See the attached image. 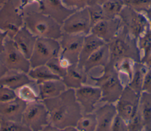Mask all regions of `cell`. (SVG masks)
<instances>
[{"instance_id": "6da1fadb", "label": "cell", "mask_w": 151, "mask_h": 131, "mask_svg": "<svg viewBox=\"0 0 151 131\" xmlns=\"http://www.w3.org/2000/svg\"><path fill=\"white\" fill-rule=\"evenodd\" d=\"M42 101L48 112L49 123L58 131L76 127L83 115L74 89H67L57 97Z\"/></svg>"}, {"instance_id": "7a4b0ae2", "label": "cell", "mask_w": 151, "mask_h": 131, "mask_svg": "<svg viewBox=\"0 0 151 131\" xmlns=\"http://www.w3.org/2000/svg\"><path fill=\"white\" fill-rule=\"evenodd\" d=\"M24 26L36 37L59 40L63 34L61 25L39 9L23 7L21 9Z\"/></svg>"}, {"instance_id": "3957f363", "label": "cell", "mask_w": 151, "mask_h": 131, "mask_svg": "<svg viewBox=\"0 0 151 131\" xmlns=\"http://www.w3.org/2000/svg\"><path fill=\"white\" fill-rule=\"evenodd\" d=\"M107 45L110 53L109 63L114 64L123 58H129L137 63L141 62L137 40L132 36L123 25Z\"/></svg>"}, {"instance_id": "277c9868", "label": "cell", "mask_w": 151, "mask_h": 131, "mask_svg": "<svg viewBox=\"0 0 151 131\" xmlns=\"http://www.w3.org/2000/svg\"><path fill=\"white\" fill-rule=\"evenodd\" d=\"M90 78L101 90V102L115 103L124 87L114 64L109 62L103 67L102 74L100 76H90Z\"/></svg>"}, {"instance_id": "5b68a950", "label": "cell", "mask_w": 151, "mask_h": 131, "mask_svg": "<svg viewBox=\"0 0 151 131\" xmlns=\"http://www.w3.org/2000/svg\"><path fill=\"white\" fill-rule=\"evenodd\" d=\"M24 25L21 9L14 0H7L0 9V30L12 39Z\"/></svg>"}, {"instance_id": "8992f818", "label": "cell", "mask_w": 151, "mask_h": 131, "mask_svg": "<svg viewBox=\"0 0 151 131\" xmlns=\"http://www.w3.org/2000/svg\"><path fill=\"white\" fill-rule=\"evenodd\" d=\"M60 45L58 40L38 37L29 58L31 68L45 65L50 60L58 57Z\"/></svg>"}, {"instance_id": "52a82bcc", "label": "cell", "mask_w": 151, "mask_h": 131, "mask_svg": "<svg viewBox=\"0 0 151 131\" xmlns=\"http://www.w3.org/2000/svg\"><path fill=\"white\" fill-rule=\"evenodd\" d=\"M0 62L8 70L28 73L31 69L29 60L18 48L12 39L6 37L4 48L0 53Z\"/></svg>"}, {"instance_id": "ba28073f", "label": "cell", "mask_w": 151, "mask_h": 131, "mask_svg": "<svg viewBox=\"0 0 151 131\" xmlns=\"http://www.w3.org/2000/svg\"><path fill=\"white\" fill-rule=\"evenodd\" d=\"M21 122L31 131H43L49 124V116L47 107L42 100L27 103L23 112Z\"/></svg>"}, {"instance_id": "9c48e42d", "label": "cell", "mask_w": 151, "mask_h": 131, "mask_svg": "<svg viewBox=\"0 0 151 131\" xmlns=\"http://www.w3.org/2000/svg\"><path fill=\"white\" fill-rule=\"evenodd\" d=\"M84 36L63 32L58 40L60 45L59 57L68 65L78 64Z\"/></svg>"}, {"instance_id": "30bf717a", "label": "cell", "mask_w": 151, "mask_h": 131, "mask_svg": "<svg viewBox=\"0 0 151 131\" xmlns=\"http://www.w3.org/2000/svg\"><path fill=\"white\" fill-rule=\"evenodd\" d=\"M119 17L129 33L137 40L150 28L149 21L145 15L129 6H124Z\"/></svg>"}, {"instance_id": "8fae6325", "label": "cell", "mask_w": 151, "mask_h": 131, "mask_svg": "<svg viewBox=\"0 0 151 131\" xmlns=\"http://www.w3.org/2000/svg\"><path fill=\"white\" fill-rule=\"evenodd\" d=\"M91 25L87 8L78 9L62 24L63 32L86 35L90 33Z\"/></svg>"}, {"instance_id": "7c38bea8", "label": "cell", "mask_w": 151, "mask_h": 131, "mask_svg": "<svg viewBox=\"0 0 151 131\" xmlns=\"http://www.w3.org/2000/svg\"><path fill=\"white\" fill-rule=\"evenodd\" d=\"M140 95L126 85L115 103L117 114L127 123L138 110Z\"/></svg>"}, {"instance_id": "4fadbf2b", "label": "cell", "mask_w": 151, "mask_h": 131, "mask_svg": "<svg viewBox=\"0 0 151 131\" xmlns=\"http://www.w3.org/2000/svg\"><path fill=\"white\" fill-rule=\"evenodd\" d=\"M75 96L80 104L83 114L93 113L96 109V104L101 99V92L96 86L83 85L74 90Z\"/></svg>"}, {"instance_id": "5bb4252c", "label": "cell", "mask_w": 151, "mask_h": 131, "mask_svg": "<svg viewBox=\"0 0 151 131\" xmlns=\"http://www.w3.org/2000/svg\"><path fill=\"white\" fill-rule=\"evenodd\" d=\"M122 26L123 24L119 16L110 19H103L91 28L90 33L108 44L117 35Z\"/></svg>"}, {"instance_id": "9a60e30c", "label": "cell", "mask_w": 151, "mask_h": 131, "mask_svg": "<svg viewBox=\"0 0 151 131\" xmlns=\"http://www.w3.org/2000/svg\"><path fill=\"white\" fill-rule=\"evenodd\" d=\"M38 6L42 13L50 16L61 25L76 11L66 7L61 0H39Z\"/></svg>"}, {"instance_id": "2e32d148", "label": "cell", "mask_w": 151, "mask_h": 131, "mask_svg": "<svg viewBox=\"0 0 151 131\" xmlns=\"http://www.w3.org/2000/svg\"><path fill=\"white\" fill-rule=\"evenodd\" d=\"M27 102L18 97L11 101L0 102V117L6 120L21 122Z\"/></svg>"}, {"instance_id": "e0dca14e", "label": "cell", "mask_w": 151, "mask_h": 131, "mask_svg": "<svg viewBox=\"0 0 151 131\" xmlns=\"http://www.w3.org/2000/svg\"><path fill=\"white\" fill-rule=\"evenodd\" d=\"M97 120L96 131H110L115 116L117 114L115 103L105 104L94 111Z\"/></svg>"}, {"instance_id": "ac0fdd59", "label": "cell", "mask_w": 151, "mask_h": 131, "mask_svg": "<svg viewBox=\"0 0 151 131\" xmlns=\"http://www.w3.org/2000/svg\"><path fill=\"white\" fill-rule=\"evenodd\" d=\"M88 74L78 64L68 66L66 74L61 78L67 89L76 90L86 84Z\"/></svg>"}, {"instance_id": "d6986e66", "label": "cell", "mask_w": 151, "mask_h": 131, "mask_svg": "<svg viewBox=\"0 0 151 131\" xmlns=\"http://www.w3.org/2000/svg\"><path fill=\"white\" fill-rule=\"evenodd\" d=\"M37 37L34 35L24 25L15 34L12 40L20 51L29 59Z\"/></svg>"}, {"instance_id": "ffe728a7", "label": "cell", "mask_w": 151, "mask_h": 131, "mask_svg": "<svg viewBox=\"0 0 151 131\" xmlns=\"http://www.w3.org/2000/svg\"><path fill=\"white\" fill-rule=\"evenodd\" d=\"M37 85L40 100L57 97L67 89L61 79L50 80Z\"/></svg>"}, {"instance_id": "44dd1931", "label": "cell", "mask_w": 151, "mask_h": 131, "mask_svg": "<svg viewBox=\"0 0 151 131\" xmlns=\"http://www.w3.org/2000/svg\"><path fill=\"white\" fill-rule=\"evenodd\" d=\"M33 81L28 73L15 70H8L0 78V85L6 86L15 91Z\"/></svg>"}, {"instance_id": "7402d4cb", "label": "cell", "mask_w": 151, "mask_h": 131, "mask_svg": "<svg viewBox=\"0 0 151 131\" xmlns=\"http://www.w3.org/2000/svg\"><path fill=\"white\" fill-rule=\"evenodd\" d=\"M110 53L107 44H105L96 50L86 60L83 68L88 74L93 69L98 67H104L109 62Z\"/></svg>"}, {"instance_id": "603a6c76", "label": "cell", "mask_w": 151, "mask_h": 131, "mask_svg": "<svg viewBox=\"0 0 151 131\" xmlns=\"http://www.w3.org/2000/svg\"><path fill=\"white\" fill-rule=\"evenodd\" d=\"M106 44L100 38L92 33L84 36L83 47L79 56L78 65L83 68L84 64L88 58L99 48Z\"/></svg>"}, {"instance_id": "cb8c5ba5", "label": "cell", "mask_w": 151, "mask_h": 131, "mask_svg": "<svg viewBox=\"0 0 151 131\" xmlns=\"http://www.w3.org/2000/svg\"><path fill=\"white\" fill-rule=\"evenodd\" d=\"M138 109L144 130H151V93L145 91L140 93Z\"/></svg>"}, {"instance_id": "d4e9b609", "label": "cell", "mask_w": 151, "mask_h": 131, "mask_svg": "<svg viewBox=\"0 0 151 131\" xmlns=\"http://www.w3.org/2000/svg\"><path fill=\"white\" fill-rule=\"evenodd\" d=\"M147 70V67L141 62H135L134 64L132 77L127 85L138 94L142 91L143 83Z\"/></svg>"}, {"instance_id": "484cf974", "label": "cell", "mask_w": 151, "mask_h": 131, "mask_svg": "<svg viewBox=\"0 0 151 131\" xmlns=\"http://www.w3.org/2000/svg\"><path fill=\"white\" fill-rule=\"evenodd\" d=\"M28 75L37 84L50 80L61 79L52 73L46 65L31 68L28 71Z\"/></svg>"}, {"instance_id": "4316f807", "label": "cell", "mask_w": 151, "mask_h": 131, "mask_svg": "<svg viewBox=\"0 0 151 131\" xmlns=\"http://www.w3.org/2000/svg\"><path fill=\"white\" fill-rule=\"evenodd\" d=\"M16 92L18 97L27 103L40 100L38 85L34 81L22 86Z\"/></svg>"}, {"instance_id": "83f0119b", "label": "cell", "mask_w": 151, "mask_h": 131, "mask_svg": "<svg viewBox=\"0 0 151 131\" xmlns=\"http://www.w3.org/2000/svg\"><path fill=\"white\" fill-rule=\"evenodd\" d=\"M125 6L123 0H107L102 5L104 19H110L119 16Z\"/></svg>"}, {"instance_id": "f1b7e54d", "label": "cell", "mask_w": 151, "mask_h": 131, "mask_svg": "<svg viewBox=\"0 0 151 131\" xmlns=\"http://www.w3.org/2000/svg\"><path fill=\"white\" fill-rule=\"evenodd\" d=\"M97 127V120L94 112L83 114L76 126L77 131H96Z\"/></svg>"}, {"instance_id": "f546056e", "label": "cell", "mask_w": 151, "mask_h": 131, "mask_svg": "<svg viewBox=\"0 0 151 131\" xmlns=\"http://www.w3.org/2000/svg\"><path fill=\"white\" fill-rule=\"evenodd\" d=\"M137 44L141 54V63H143L151 53V29L149 28L137 39Z\"/></svg>"}, {"instance_id": "4dcf8cb0", "label": "cell", "mask_w": 151, "mask_h": 131, "mask_svg": "<svg viewBox=\"0 0 151 131\" xmlns=\"http://www.w3.org/2000/svg\"><path fill=\"white\" fill-rule=\"evenodd\" d=\"M45 65L50 68L52 73L59 77L61 79L66 74L67 68L69 66L59 57L51 59Z\"/></svg>"}, {"instance_id": "1f68e13d", "label": "cell", "mask_w": 151, "mask_h": 131, "mask_svg": "<svg viewBox=\"0 0 151 131\" xmlns=\"http://www.w3.org/2000/svg\"><path fill=\"white\" fill-rule=\"evenodd\" d=\"M134 63L135 61L131 58H123L117 61L114 64V66L119 73L126 74L129 81L132 77Z\"/></svg>"}, {"instance_id": "d6a6232c", "label": "cell", "mask_w": 151, "mask_h": 131, "mask_svg": "<svg viewBox=\"0 0 151 131\" xmlns=\"http://www.w3.org/2000/svg\"><path fill=\"white\" fill-rule=\"evenodd\" d=\"M0 131H31V130L21 122L1 118Z\"/></svg>"}, {"instance_id": "836d02e7", "label": "cell", "mask_w": 151, "mask_h": 131, "mask_svg": "<svg viewBox=\"0 0 151 131\" xmlns=\"http://www.w3.org/2000/svg\"><path fill=\"white\" fill-rule=\"evenodd\" d=\"M87 8L90 18L91 27L100 21L104 19L101 5L99 4H93Z\"/></svg>"}, {"instance_id": "e575fe53", "label": "cell", "mask_w": 151, "mask_h": 131, "mask_svg": "<svg viewBox=\"0 0 151 131\" xmlns=\"http://www.w3.org/2000/svg\"><path fill=\"white\" fill-rule=\"evenodd\" d=\"M123 1L125 6L139 12L143 13L151 8V0H123Z\"/></svg>"}, {"instance_id": "d590c367", "label": "cell", "mask_w": 151, "mask_h": 131, "mask_svg": "<svg viewBox=\"0 0 151 131\" xmlns=\"http://www.w3.org/2000/svg\"><path fill=\"white\" fill-rule=\"evenodd\" d=\"M63 4L68 8L78 10L97 4L96 0H61Z\"/></svg>"}, {"instance_id": "8d00e7d4", "label": "cell", "mask_w": 151, "mask_h": 131, "mask_svg": "<svg viewBox=\"0 0 151 131\" xmlns=\"http://www.w3.org/2000/svg\"><path fill=\"white\" fill-rule=\"evenodd\" d=\"M127 127L129 131H140L144 130L142 119L139 109L127 122Z\"/></svg>"}, {"instance_id": "74e56055", "label": "cell", "mask_w": 151, "mask_h": 131, "mask_svg": "<svg viewBox=\"0 0 151 131\" xmlns=\"http://www.w3.org/2000/svg\"><path fill=\"white\" fill-rule=\"evenodd\" d=\"M18 97L16 91L5 86L0 85V102L11 101Z\"/></svg>"}, {"instance_id": "f35d334b", "label": "cell", "mask_w": 151, "mask_h": 131, "mask_svg": "<svg viewBox=\"0 0 151 131\" xmlns=\"http://www.w3.org/2000/svg\"><path fill=\"white\" fill-rule=\"evenodd\" d=\"M111 131H127V123L118 114L115 116L111 126Z\"/></svg>"}, {"instance_id": "ab89813d", "label": "cell", "mask_w": 151, "mask_h": 131, "mask_svg": "<svg viewBox=\"0 0 151 131\" xmlns=\"http://www.w3.org/2000/svg\"><path fill=\"white\" fill-rule=\"evenodd\" d=\"M142 91L151 93V69H148L145 74Z\"/></svg>"}, {"instance_id": "60d3db41", "label": "cell", "mask_w": 151, "mask_h": 131, "mask_svg": "<svg viewBox=\"0 0 151 131\" xmlns=\"http://www.w3.org/2000/svg\"><path fill=\"white\" fill-rule=\"evenodd\" d=\"M6 37H7L6 34L3 31H2L1 30H0V53L4 50L5 41Z\"/></svg>"}, {"instance_id": "b9f144b4", "label": "cell", "mask_w": 151, "mask_h": 131, "mask_svg": "<svg viewBox=\"0 0 151 131\" xmlns=\"http://www.w3.org/2000/svg\"><path fill=\"white\" fill-rule=\"evenodd\" d=\"M143 13L145 15V16L147 18V19L149 21V24H150V28L151 29V8L145 11Z\"/></svg>"}, {"instance_id": "7bdbcfd3", "label": "cell", "mask_w": 151, "mask_h": 131, "mask_svg": "<svg viewBox=\"0 0 151 131\" xmlns=\"http://www.w3.org/2000/svg\"><path fill=\"white\" fill-rule=\"evenodd\" d=\"M143 63L148 69H151V53L147 57V58L143 62Z\"/></svg>"}, {"instance_id": "ee69618b", "label": "cell", "mask_w": 151, "mask_h": 131, "mask_svg": "<svg viewBox=\"0 0 151 131\" xmlns=\"http://www.w3.org/2000/svg\"><path fill=\"white\" fill-rule=\"evenodd\" d=\"M8 70L0 62V78L2 77Z\"/></svg>"}, {"instance_id": "f6af8a7d", "label": "cell", "mask_w": 151, "mask_h": 131, "mask_svg": "<svg viewBox=\"0 0 151 131\" xmlns=\"http://www.w3.org/2000/svg\"><path fill=\"white\" fill-rule=\"evenodd\" d=\"M7 0H0V9Z\"/></svg>"}]
</instances>
